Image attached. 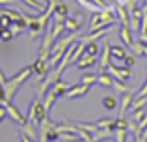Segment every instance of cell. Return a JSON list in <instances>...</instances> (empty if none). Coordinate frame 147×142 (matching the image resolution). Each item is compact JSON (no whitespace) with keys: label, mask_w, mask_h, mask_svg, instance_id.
I'll return each instance as SVG.
<instances>
[{"label":"cell","mask_w":147,"mask_h":142,"mask_svg":"<svg viewBox=\"0 0 147 142\" xmlns=\"http://www.w3.org/2000/svg\"><path fill=\"white\" fill-rule=\"evenodd\" d=\"M97 77H99V73H91V71H88V73H84L82 77H80V84H86V86H93V84H97Z\"/></svg>","instance_id":"5bb4252c"},{"label":"cell","mask_w":147,"mask_h":142,"mask_svg":"<svg viewBox=\"0 0 147 142\" xmlns=\"http://www.w3.org/2000/svg\"><path fill=\"white\" fill-rule=\"evenodd\" d=\"M0 10H2V6H0Z\"/></svg>","instance_id":"7bdbcfd3"},{"label":"cell","mask_w":147,"mask_h":142,"mask_svg":"<svg viewBox=\"0 0 147 142\" xmlns=\"http://www.w3.org/2000/svg\"><path fill=\"white\" fill-rule=\"evenodd\" d=\"M2 105H4V107H6V110H7V116H9V118H11V120H13V122H15V124H17V125H19V127H22V125H24V124H26V122H28V120H26V118H24V116H22V114H21V112H19V109H17V107H15V105H13V101H4V103H2Z\"/></svg>","instance_id":"277c9868"},{"label":"cell","mask_w":147,"mask_h":142,"mask_svg":"<svg viewBox=\"0 0 147 142\" xmlns=\"http://www.w3.org/2000/svg\"><path fill=\"white\" fill-rule=\"evenodd\" d=\"M106 71L110 73L112 77H115L117 80H123V82H127V80L130 79V75H132V67H127V66H121V67H119L117 64L114 62V60L108 64Z\"/></svg>","instance_id":"3957f363"},{"label":"cell","mask_w":147,"mask_h":142,"mask_svg":"<svg viewBox=\"0 0 147 142\" xmlns=\"http://www.w3.org/2000/svg\"><path fill=\"white\" fill-rule=\"evenodd\" d=\"M86 54H90V56H97L99 54V43H97V41H90V43H86Z\"/></svg>","instance_id":"7402d4cb"},{"label":"cell","mask_w":147,"mask_h":142,"mask_svg":"<svg viewBox=\"0 0 147 142\" xmlns=\"http://www.w3.org/2000/svg\"><path fill=\"white\" fill-rule=\"evenodd\" d=\"M19 139H21V142H32V139H30L28 135H24V133H21V135H19Z\"/></svg>","instance_id":"d590c367"},{"label":"cell","mask_w":147,"mask_h":142,"mask_svg":"<svg viewBox=\"0 0 147 142\" xmlns=\"http://www.w3.org/2000/svg\"><path fill=\"white\" fill-rule=\"evenodd\" d=\"M134 64H136V56H132V54H127L125 58H123V66H127V67H132Z\"/></svg>","instance_id":"d6a6232c"},{"label":"cell","mask_w":147,"mask_h":142,"mask_svg":"<svg viewBox=\"0 0 147 142\" xmlns=\"http://www.w3.org/2000/svg\"><path fill=\"white\" fill-rule=\"evenodd\" d=\"M22 2H24L26 6H30V7H34V10H37L39 13H43V11L47 10V4L41 2V0H22Z\"/></svg>","instance_id":"d6986e66"},{"label":"cell","mask_w":147,"mask_h":142,"mask_svg":"<svg viewBox=\"0 0 147 142\" xmlns=\"http://www.w3.org/2000/svg\"><path fill=\"white\" fill-rule=\"evenodd\" d=\"M97 84H100L102 88H114V79L108 71H100L97 77Z\"/></svg>","instance_id":"8fae6325"},{"label":"cell","mask_w":147,"mask_h":142,"mask_svg":"<svg viewBox=\"0 0 147 142\" xmlns=\"http://www.w3.org/2000/svg\"><path fill=\"white\" fill-rule=\"evenodd\" d=\"M102 107L106 110H114L115 107H117V99H115L114 95H104L102 97Z\"/></svg>","instance_id":"44dd1931"},{"label":"cell","mask_w":147,"mask_h":142,"mask_svg":"<svg viewBox=\"0 0 147 142\" xmlns=\"http://www.w3.org/2000/svg\"><path fill=\"white\" fill-rule=\"evenodd\" d=\"M6 82H7V79H6V77H4V71L0 69V84H2V86H4V84H6Z\"/></svg>","instance_id":"8d00e7d4"},{"label":"cell","mask_w":147,"mask_h":142,"mask_svg":"<svg viewBox=\"0 0 147 142\" xmlns=\"http://www.w3.org/2000/svg\"><path fill=\"white\" fill-rule=\"evenodd\" d=\"M76 125H78L80 129H84V131H88L91 137H93L95 133L99 131V125H97V124H88V122H76Z\"/></svg>","instance_id":"ac0fdd59"},{"label":"cell","mask_w":147,"mask_h":142,"mask_svg":"<svg viewBox=\"0 0 147 142\" xmlns=\"http://www.w3.org/2000/svg\"><path fill=\"white\" fill-rule=\"evenodd\" d=\"M73 142H86V140H82V139H78V140H73Z\"/></svg>","instance_id":"60d3db41"},{"label":"cell","mask_w":147,"mask_h":142,"mask_svg":"<svg viewBox=\"0 0 147 142\" xmlns=\"http://www.w3.org/2000/svg\"><path fill=\"white\" fill-rule=\"evenodd\" d=\"M56 99L58 97H56V94H54L52 90H49L47 95L43 97V105H45V109H47L49 112H50V109H52V105H54V101H56Z\"/></svg>","instance_id":"ffe728a7"},{"label":"cell","mask_w":147,"mask_h":142,"mask_svg":"<svg viewBox=\"0 0 147 142\" xmlns=\"http://www.w3.org/2000/svg\"><path fill=\"white\" fill-rule=\"evenodd\" d=\"M119 37H121V41L127 47H132L134 39H132V30H130V26H127V24L119 26Z\"/></svg>","instance_id":"9c48e42d"},{"label":"cell","mask_w":147,"mask_h":142,"mask_svg":"<svg viewBox=\"0 0 147 142\" xmlns=\"http://www.w3.org/2000/svg\"><path fill=\"white\" fill-rule=\"evenodd\" d=\"M134 94H136V92H127V94H123V99H121V109H119V116H125V110L129 109V105H132Z\"/></svg>","instance_id":"4fadbf2b"},{"label":"cell","mask_w":147,"mask_h":142,"mask_svg":"<svg viewBox=\"0 0 147 142\" xmlns=\"http://www.w3.org/2000/svg\"><path fill=\"white\" fill-rule=\"evenodd\" d=\"M11 24H13V21L9 19V15H6L2 10H0V26H2V28H9Z\"/></svg>","instance_id":"484cf974"},{"label":"cell","mask_w":147,"mask_h":142,"mask_svg":"<svg viewBox=\"0 0 147 142\" xmlns=\"http://www.w3.org/2000/svg\"><path fill=\"white\" fill-rule=\"evenodd\" d=\"M147 114V110H145V107H142V109H136V110H132V122H140V120H144V116Z\"/></svg>","instance_id":"4316f807"},{"label":"cell","mask_w":147,"mask_h":142,"mask_svg":"<svg viewBox=\"0 0 147 142\" xmlns=\"http://www.w3.org/2000/svg\"><path fill=\"white\" fill-rule=\"evenodd\" d=\"M134 142H147V139L142 137V135H136V137H134Z\"/></svg>","instance_id":"74e56055"},{"label":"cell","mask_w":147,"mask_h":142,"mask_svg":"<svg viewBox=\"0 0 147 142\" xmlns=\"http://www.w3.org/2000/svg\"><path fill=\"white\" fill-rule=\"evenodd\" d=\"M95 64H97V56L82 54V56H80V60H76V64H75V66L78 67V69H88V67H93Z\"/></svg>","instance_id":"ba28073f"},{"label":"cell","mask_w":147,"mask_h":142,"mask_svg":"<svg viewBox=\"0 0 147 142\" xmlns=\"http://www.w3.org/2000/svg\"><path fill=\"white\" fill-rule=\"evenodd\" d=\"M91 88L90 86H86V84H73L71 88H69V92H67V97H71V99H75V97H82V95H86L88 92H90Z\"/></svg>","instance_id":"52a82bcc"},{"label":"cell","mask_w":147,"mask_h":142,"mask_svg":"<svg viewBox=\"0 0 147 142\" xmlns=\"http://www.w3.org/2000/svg\"><path fill=\"white\" fill-rule=\"evenodd\" d=\"M54 13L67 17V15H69V6H67V4H63V2H58V4H56V10H54Z\"/></svg>","instance_id":"d4e9b609"},{"label":"cell","mask_w":147,"mask_h":142,"mask_svg":"<svg viewBox=\"0 0 147 142\" xmlns=\"http://www.w3.org/2000/svg\"><path fill=\"white\" fill-rule=\"evenodd\" d=\"M95 124L99 125V129H112V131L115 129V120H112V118H99Z\"/></svg>","instance_id":"e0dca14e"},{"label":"cell","mask_w":147,"mask_h":142,"mask_svg":"<svg viewBox=\"0 0 147 142\" xmlns=\"http://www.w3.org/2000/svg\"><path fill=\"white\" fill-rule=\"evenodd\" d=\"M144 10H147V0H144Z\"/></svg>","instance_id":"ab89813d"},{"label":"cell","mask_w":147,"mask_h":142,"mask_svg":"<svg viewBox=\"0 0 147 142\" xmlns=\"http://www.w3.org/2000/svg\"><path fill=\"white\" fill-rule=\"evenodd\" d=\"M130 49L136 52V56H144V41H142L140 37H138V39L132 43V47H130Z\"/></svg>","instance_id":"cb8c5ba5"},{"label":"cell","mask_w":147,"mask_h":142,"mask_svg":"<svg viewBox=\"0 0 147 142\" xmlns=\"http://www.w3.org/2000/svg\"><path fill=\"white\" fill-rule=\"evenodd\" d=\"M63 24H65V32H80V26L78 22L73 19V15H67L63 19Z\"/></svg>","instance_id":"9a60e30c"},{"label":"cell","mask_w":147,"mask_h":142,"mask_svg":"<svg viewBox=\"0 0 147 142\" xmlns=\"http://www.w3.org/2000/svg\"><path fill=\"white\" fill-rule=\"evenodd\" d=\"M2 11H4L6 15H9V19H11L13 22L17 21L19 17H21V13H19V11H15V10H11V7H2Z\"/></svg>","instance_id":"4dcf8cb0"},{"label":"cell","mask_w":147,"mask_h":142,"mask_svg":"<svg viewBox=\"0 0 147 142\" xmlns=\"http://www.w3.org/2000/svg\"><path fill=\"white\" fill-rule=\"evenodd\" d=\"M15 34H13V30L11 28H4L2 32H0V39L2 41H11V37H13Z\"/></svg>","instance_id":"1f68e13d"},{"label":"cell","mask_w":147,"mask_h":142,"mask_svg":"<svg viewBox=\"0 0 147 142\" xmlns=\"http://www.w3.org/2000/svg\"><path fill=\"white\" fill-rule=\"evenodd\" d=\"M115 129H129V120H125V116H119L115 120Z\"/></svg>","instance_id":"f546056e"},{"label":"cell","mask_w":147,"mask_h":142,"mask_svg":"<svg viewBox=\"0 0 147 142\" xmlns=\"http://www.w3.org/2000/svg\"><path fill=\"white\" fill-rule=\"evenodd\" d=\"M45 118H49V110L45 109L41 97L32 99V101H30V110H28V116H26V120L32 122L36 127H39V124L45 120Z\"/></svg>","instance_id":"7a4b0ae2"},{"label":"cell","mask_w":147,"mask_h":142,"mask_svg":"<svg viewBox=\"0 0 147 142\" xmlns=\"http://www.w3.org/2000/svg\"><path fill=\"white\" fill-rule=\"evenodd\" d=\"M32 75V69L30 67H24L21 73H17V75L13 77V79H9L6 84H4V88H6V94H7V101H13L15 94L19 92V88L22 86V84L28 80V77Z\"/></svg>","instance_id":"6da1fadb"},{"label":"cell","mask_w":147,"mask_h":142,"mask_svg":"<svg viewBox=\"0 0 147 142\" xmlns=\"http://www.w3.org/2000/svg\"><path fill=\"white\" fill-rule=\"evenodd\" d=\"M127 135H129V131H127V129H115V131H114L115 142H125L127 140Z\"/></svg>","instance_id":"83f0119b"},{"label":"cell","mask_w":147,"mask_h":142,"mask_svg":"<svg viewBox=\"0 0 147 142\" xmlns=\"http://www.w3.org/2000/svg\"><path fill=\"white\" fill-rule=\"evenodd\" d=\"M73 84H69V82H63V80H56V82L50 86V90L56 94V97H61V95H67V92H69V88H71Z\"/></svg>","instance_id":"30bf717a"},{"label":"cell","mask_w":147,"mask_h":142,"mask_svg":"<svg viewBox=\"0 0 147 142\" xmlns=\"http://www.w3.org/2000/svg\"><path fill=\"white\" fill-rule=\"evenodd\" d=\"M21 133H24V135H28L30 139H37V137H39V135H37V127H36V125L32 124V122H26V124H24V125L21 127Z\"/></svg>","instance_id":"2e32d148"},{"label":"cell","mask_w":147,"mask_h":142,"mask_svg":"<svg viewBox=\"0 0 147 142\" xmlns=\"http://www.w3.org/2000/svg\"><path fill=\"white\" fill-rule=\"evenodd\" d=\"M102 45H104V49H102V54H100V60H99V67H100V71H106L108 64L112 62V54H110L112 43L108 41V37H104V39H102Z\"/></svg>","instance_id":"8992f818"},{"label":"cell","mask_w":147,"mask_h":142,"mask_svg":"<svg viewBox=\"0 0 147 142\" xmlns=\"http://www.w3.org/2000/svg\"><path fill=\"white\" fill-rule=\"evenodd\" d=\"M145 103H147V97H134V99H132V110L145 107Z\"/></svg>","instance_id":"f1b7e54d"},{"label":"cell","mask_w":147,"mask_h":142,"mask_svg":"<svg viewBox=\"0 0 147 142\" xmlns=\"http://www.w3.org/2000/svg\"><path fill=\"white\" fill-rule=\"evenodd\" d=\"M13 0H0V6H7V4H11Z\"/></svg>","instance_id":"f35d334b"},{"label":"cell","mask_w":147,"mask_h":142,"mask_svg":"<svg viewBox=\"0 0 147 142\" xmlns=\"http://www.w3.org/2000/svg\"><path fill=\"white\" fill-rule=\"evenodd\" d=\"M73 19H75V21L78 22V26H82L84 22H86V13H84V11H78V13L73 15Z\"/></svg>","instance_id":"836d02e7"},{"label":"cell","mask_w":147,"mask_h":142,"mask_svg":"<svg viewBox=\"0 0 147 142\" xmlns=\"http://www.w3.org/2000/svg\"><path fill=\"white\" fill-rule=\"evenodd\" d=\"M97 142H106V140H97Z\"/></svg>","instance_id":"b9f144b4"},{"label":"cell","mask_w":147,"mask_h":142,"mask_svg":"<svg viewBox=\"0 0 147 142\" xmlns=\"http://www.w3.org/2000/svg\"><path fill=\"white\" fill-rule=\"evenodd\" d=\"M114 88L119 92V94H127V92H132L134 90V88H129L125 82H123V80H117V79L114 80Z\"/></svg>","instance_id":"603a6c76"},{"label":"cell","mask_w":147,"mask_h":142,"mask_svg":"<svg viewBox=\"0 0 147 142\" xmlns=\"http://www.w3.org/2000/svg\"><path fill=\"white\" fill-rule=\"evenodd\" d=\"M110 54H112V60H121L127 56V49L123 45H112L110 47Z\"/></svg>","instance_id":"7c38bea8"},{"label":"cell","mask_w":147,"mask_h":142,"mask_svg":"<svg viewBox=\"0 0 147 142\" xmlns=\"http://www.w3.org/2000/svg\"><path fill=\"white\" fill-rule=\"evenodd\" d=\"M28 67L32 69V73H34V75L37 77V80H43L45 77H47L49 73H50V71H49V69H50L49 62H45V60H39V58H37L36 62L32 64V66H28Z\"/></svg>","instance_id":"5b68a950"},{"label":"cell","mask_w":147,"mask_h":142,"mask_svg":"<svg viewBox=\"0 0 147 142\" xmlns=\"http://www.w3.org/2000/svg\"><path fill=\"white\" fill-rule=\"evenodd\" d=\"M134 97H147V80H145V84L140 88V90L134 94Z\"/></svg>","instance_id":"e575fe53"}]
</instances>
